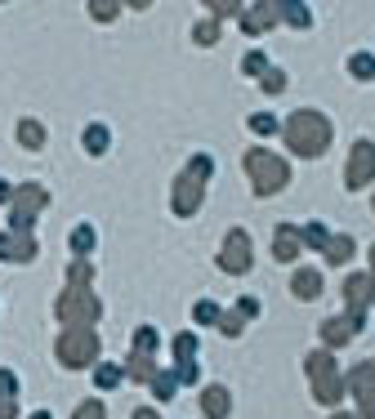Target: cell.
I'll return each instance as SVG.
<instances>
[{"label":"cell","mask_w":375,"mask_h":419,"mask_svg":"<svg viewBox=\"0 0 375 419\" xmlns=\"http://www.w3.org/2000/svg\"><path fill=\"white\" fill-rule=\"evenodd\" d=\"M299 232V245H313V250H326V241H331V232H326L322 223H308V227H295Z\"/></svg>","instance_id":"22"},{"label":"cell","mask_w":375,"mask_h":419,"mask_svg":"<svg viewBox=\"0 0 375 419\" xmlns=\"http://www.w3.org/2000/svg\"><path fill=\"white\" fill-rule=\"evenodd\" d=\"M214 174V161L205 156H192L188 161V170L179 178H174V187H170V205H174V214L179 218H192L196 210H201V196H205V178Z\"/></svg>","instance_id":"2"},{"label":"cell","mask_w":375,"mask_h":419,"mask_svg":"<svg viewBox=\"0 0 375 419\" xmlns=\"http://www.w3.org/2000/svg\"><path fill=\"white\" fill-rule=\"evenodd\" d=\"M290 294L304 299V303H313L317 294H322V272H317V268H299L295 277H290Z\"/></svg>","instance_id":"16"},{"label":"cell","mask_w":375,"mask_h":419,"mask_svg":"<svg viewBox=\"0 0 375 419\" xmlns=\"http://www.w3.org/2000/svg\"><path fill=\"white\" fill-rule=\"evenodd\" d=\"M281 14H286L290 27H308V23H313V9H308V5H281Z\"/></svg>","instance_id":"30"},{"label":"cell","mask_w":375,"mask_h":419,"mask_svg":"<svg viewBox=\"0 0 375 419\" xmlns=\"http://www.w3.org/2000/svg\"><path fill=\"white\" fill-rule=\"evenodd\" d=\"M375 178V143L371 139H358L353 143V156H349V174H344V183L358 192V187H367Z\"/></svg>","instance_id":"10"},{"label":"cell","mask_w":375,"mask_h":419,"mask_svg":"<svg viewBox=\"0 0 375 419\" xmlns=\"http://www.w3.org/2000/svg\"><path fill=\"white\" fill-rule=\"evenodd\" d=\"M371 272H375V245H371Z\"/></svg>","instance_id":"47"},{"label":"cell","mask_w":375,"mask_h":419,"mask_svg":"<svg viewBox=\"0 0 375 419\" xmlns=\"http://www.w3.org/2000/svg\"><path fill=\"white\" fill-rule=\"evenodd\" d=\"M170 375H174V384H196V379H201V366H196V361H179Z\"/></svg>","instance_id":"33"},{"label":"cell","mask_w":375,"mask_h":419,"mask_svg":"<svg viewBox=\"0 0 375 419\" xmlns=\"http://www.w3.org/2000/svg\"><path fill=\"white\" fill-rule=\"evenodd\" d=\"M14 393H18V379L9 370H0V402H14Z\"/></svg>","instance_id":"41"},{"label":"cell","mask_w":375,"mask_h":419,"mask_svg":"<svg viewBox=\"0 0 375 419\" xmlns=\"http://www.w3.org/2000/svg\"><path fill=\"white\" fill-rule=\"evenodd\" d=\"M192 321L196 326H219V303H210V299L192 303Z\"/></svg>","instance_id":"25"},{"label":"cell","mask_w":375,"mask_h":419,"mask_svg":"<svg viewBox=\"0 0 375 419\" xmlns=\"http://www.w3.org/2000/svg\"><path fill=\"white\" fill-rule=\"evenodd\" d=\"M250 259H255V250H250V232L232 227L228 241H223V250H219V268L232 272V277H241V272H250Z\"/></svg>","instance_id":"9"},{"label":"cell","mask_w":375,"mask_h":419,"mask_svg":"<svg viewBox=\"0 0 375 419\" xmlns=\"http://www.w3.org/2000/svg\"><path fill=\"white\" fill-rule=\"evenodd\" d=\"M18 143H23V147H45V130H41V121H23V125H18Z\"/></svg>","instance_id":"24"},{"label":"cell","mask_w":375,"mask_h":419,"mask_svg":"<svg viewBox=\"0 0 375 419\" xmlns=\"http://www.w3.org/2000/svg\"><path fill=\"white\" fill-rule=\"evenodd\" d=\"M121 375H130L134 384H152L156 361H152V357H143V352H130V357H125V366H121Z\"/></svg>","instance_id":"18"},{"label":"cell","mask_w":375,"mask_h":419,"mask_svg":"<svg viewBox=\"0 0 375 419\" xmlns=\"http://www.w3.org/2000/svg\"><path fill=\"white\" fill-rule=\"evenodd\" d=\"M0 419H18V406L14 402H0Z\"/></svg>","instance_id":"42"},{"label":"cell","mask_w":375,"mask_h":419,"mask_svg":"<svg viewBox=\"0 0 375 419\" xmlns=\"http://www.w3.org/2000/svg\"><path fill=\"white\" fill-rule=\"evenodd\" d=\"M367 326V312H344V317H331V321H322V339H326V352L331 348H344L349 344L353 335H358V330Z\"/></svg>","instance_id":"11"},{"label":"cell","mask_w":375,"mask_h":419,"mask_svg":"<svg viewBox=\"0 0 375 419\" xmlns=\"http://www.w3.org/2000/svg\"><path fill=\"white\" fill-rule=\"evenodd\" d=\"M273 259L277 263H295L299 259V232L290 223H277V232H273Z\"/></svg>","instance_id":"15"},{"label":"cell","mask_w":375,"mask_h":419,"mask_svg":"<svg viewBox=\"0 0 375 419\" xmlns=\"http://www.w3.org/2000/svg\"><path fill=\"white\" fill-rule=\"evenodd\" d=\"M281 134H286V147L295 152V156H322V152L331 147V121H326L322 112L299 108L295 116L281 125Z\"/></svg>","instance_id":"1"},{"label":"cell","mask_w":375,"mask_h":419,"mask_svg":"<svg viewBox=\"0 0 375 419\" xmlns=\"http://www.w3.org/2000/svg\"><path fill=\"white\" fill-rule=\"evenodd\" d=\"M344 388L358 397L362 419H375V357H371V361H362V366H353L349 375H344Z\"/></svg>","instance_id":"8"},{"label":"cell","mask_w":375,"mask_h":419,"mask_svg":"<svg viewBox=\"0 0 375 419\" xmlns=\"http://www.w3.org/2000/svg\"><path fill=\"white\" fill-rule=\"evenodd\" d=\"M72 419H108V411H103V402H94V397H90V402L77 406V415H72Z\"/></svg>","instance_id":"38"},{"label":"cell","mask_w":375,"mask_h":419,"mask_svg":"<svg viewBox=\"0 0 375 419\" xmlns=\"http://www.w3.org/2000/svg\"><path fill=\"white\" fill-rule=\"evenodd\" d=\"M246 174H250L255 196H277L281 187L290 183V165L281 156H273L268 147H250L246 152Z\"/></svg>","instance_id":"3"},{"label":"cell","mask_w":375,"mask_h":419,"mask_svg":"<svg viewBox=\"0 0 375 419\" xmlns=\"http://www.w3.org/2000/svg\"><path fill=\"white\" fill-rule=\"evenodd\" d=\"M50 205V196H45V187L41 183H27V187H18L14 192V214H9V232H18V236H32V227H36V214Z\"/></svg>","instance_id":"7"},{"label":"cell","mask_w":375,"mask_h":419,"mask_svg":"<svg viewBox=\"0 0 375 419\" xmlns=\"http://www.w3.org/2000/svg\"><path fill=\"white\" fill-rule=\"evenodd\" d=\"M268 68H273V63H268V54H259V50H250L246 63H241V72H246V76H264Z\"/></svg>","instance_id":"32"},{"label":"cell","mask_w":375,"mask_h":419,"mask_svg":"<svg viewBox=\"0 0 375 419\" xmlns=\"http://www.w3.org/2000/svg\"><path fill=\"white\" fill-rule=\"evenodd\" d=\"M196 45H214L219 41V23H214V18H205V23H196Z\"/></svg>","instance_id":"34"},{"label":"cell","mask_w":375,"mask_h":419,"mask_svg":"<svg viewBox=\"0 0 375 419\" xmlns=\"http://www.w3.org/2000/svg\"><path fill=\"white\" fill-rule=\"evenodd\" d=\"M90 14L99 18V23H108V18L121 14V5H116V0H99V5H90Z\"/></svg>","instance_id":"39"},{"label":"cell","mask_w":375,"mask_h":419,"mask_svg":"<svg viewBox=\"0 0 375 419\" xmlns=\"http://www.w3.org/2000/svg\"><path fill=\"white\" fill-rule=\"evenodd\" d=\"M250 130H255V134H273V130H281V125H277L273 112H255V116H250Z\"/></svg>","instance_id":"35"},{"label":"cell","mask_w":375,"mask_h":419,"mask_svg":"<svg viewBox=\"0 0 375 419\" xmlns=\"http://www.w3.org/2000/svg\"><path fill=\"white\" fill-rule=\"evenodd\" d=\"M228 411H232V397H228V388H219V384L201 388V415H205V419H223Z\"/></svg>","instance_id":"17"},{"label":"cell","mask_w":375,"mask_h":419,"mask_svg":"<svg viewBox=\"0 0 375 419\" xmlns=\"http://www.w3.org/2000/svg\"><path fill=\"white\" fill-rule=\"evenodd\" d=\"M308 384H313V397L322 406H340V397H344V375H340V366H335V357L331 352H308Z\"/></svg>","instance_id":"5"},{"label":"cell","mask_w":375,"mask_h":419,"mask_svg":"<svg viewBox=\"0 0 375 419\" xmlns=\"http://www.w3.org/2000/svg\"><path fill=\"white\" fill-rule=\"evenodd\" d=\"M174 357L179 361H196V335H188V330L174 335Z\"/></svg>","instance_id":"31"},{"label":"cell","mask_w":375,"mask_h":419,"mask_svg":"<svg viewBox=\"0 0 375 419\" xmlns=\"http://www.w3.org/2000/svg\"><path fill=\"white\" fill-rule=\"evenodd\" d=\"M156 344H161V339H156V330H152V326H139V330H134V352L152 357V352H156Z\"/></svg>","instance_id":"27"},{"label":"cell","mask_w":375,"mask_h":419,"mask_svg":"<svg viewBox=\"0 0 375 419\" xmlns=\"http://www.w3.org/2000/svg\"><path fill=\"white\" fill-rule=\"evenodd\" d=\"M134 419H161V415H156V411H148V406H143V411H134Z\"/></svg>","instance_id":"44"},{"label":"cell","mask_w":375,"mask_h":419,"mask_svg":"<svg viewBox=\"0 0 375 419\" xmlns=\"http://www.w3.org/2000/svg\"><path fill=\"white\" fill-rule=\"evenodd\" d=\"M241 326H246V321H241L237 312H219V330H223L228 339H241Z\"/></svg>","instance_id":"36"},{"label":"cell","mask_w":375,"mask_h":419,"mask_svg":"<svg viewBox=\"0 0 375 419\" xmlns=\"http://www.w3.org/2000/svg\"><path fill=\"white\" fill-rule=\"evenodd\" d=\"M32 419H50V415H45V411H36V415H32Z\"/></svg>","instance_id":"46"},{"label":"cell","mask_w":375,"mask_h":419,"mask_svg":"<svg viewBox=\"0 0 375 419\" xmlns=\"http://www.w3.org/2000/svg\"><path fill=\"white\" fill-rule=\"evenodd\" d=\"M232 312H237L241 321H246V317H259V299H255V294H246V299H237V308H232Z\"/></svg>","instance_id":"40"},{"label":"cell","mask_w":375,"mask_h":419,"mask_svg":"<svg viewBox=\"0 0 375 419\" xmlns=\"http://www.w3.org/2000/svg\"><path fill=\"white\" fill-rule=\"evenodd\" d=\"M349 259H353V236H331V241H326V263H331V268H344Z\"/></svg>","instance_id":"20"},{"label":"cell","mask_w":375,"mask_h":419,"mask_svg":"<svg viewBox=\"0 0 375 419\" xmlns=\"http://www.w3.org/2000/svg\"><path fill=\"white\" fill-rule=\"evenodd\" d=\"M54 312H59L63 326H85V330H94V321L103 317V303H99V294H94L90 285H68V290L59 294V303H54Z\"/></svg>","instance_id":"4"},{"label":"cell","mask_w":375,"mask_h":419,"mask_svg":"<svg viewBox=\"0 0 375 419\" xmlns=\"http://www.w3.org/2000/svg\"><path fill=\"white\" fill-rule=\"evenodd\" d=\"M241 14H246V18H241V32L259 36V32H268V27L277 23L281 5H268V0H264V5H250V9H241Z\"/></svg>","instance_id":"14"},{"label":"cell","mask_w":375,"mask_h":419,"mask_svg":"<svg viewBox=\"0 0 375 419\" xmlns=\"http://www.w3.org/2000/svg\"><path fill=\"white\" fill-rule=\"evenodd\" d=\"M5 201H14V192H9V183L0 178V205H5Z\"/></svg>","instance_id":"43"},{"label":"cell","mask_w":375,"mask_h":419,"mask_svg":"<svg viewBox=\"0 0 375 419\" xmlns=\"http://www.w3.org/2000/svg\"><path fill=\"white\" fill-rule=\"evenodd\" d=\"M81 143H85V152H90V156H103V152L112 147V134H108V125H90Z\"/></svg>","instance_id":"21"},{"label":"cell","mask_w":375,"mask_h":419,"mask_svg":"<svg viewBox=\"0 0 375 419\" xmlns=\"http://www.w3.org/2000/svg\"><path fill=\"white\" fill-rule=\"evenodd\" d=\"M331 419H358V415H349V411H340V415H331Z\"/></svg>","instance_id":"45"},{"label":"cell","mask_w":375,"mask_h":419,"mask_svg":"<svg viewBox=\"0 0 375 419\" xmlns=\"http://www.w3.org/2000/svg\"><path fill=\"white\" fill-rule=\"evenodd\" d=\"M94 241H99V232H94L90 223H77V227H72V254H77V259H90V254H94Z\"/></svg>","instance_id":"19"},{"label":"cell","mask_w":375,"mask_h":419,"mask_svg":"<svg viewBox=\"0 0 375 419\" xmlns=\"http://www.w3.org/2000/svg\"><path fill=\"white\" fill-rule=\"evenodd\" d=\"M59 361L63 366H72V370H85L99 361V335L85 326H68L59 335Z\"/></svg>","instance_id":"6"},{"label":"cell","mask_w":375,"mask_h":419,"mask_svg":"<svg viewBox=\"0 0 375 419\" xmlns=\"http://www.w3.org/2000/svg\"><path fill=\"white\" fill-rule=\"evenodd\" d=\"M259 90H264V94H281V90H286V72H281V68H268L264 76H259Z\"/></svg>","instance_id":"29"},{"label":"cell","mask_w":375,"mask_h":419,"mask_svg":"<svg viewBox=\"0 0 375 419\" xmlns=\"http://www.w3.org/2000/svg\"><path fill=\"white\" fill-rule=\"evenodd\" d=\"M174 388H179V384H174V375H170V370H156V375H152V393L161 397V402H170V397H174Z\"/></svg>","instance_id":"28"},{"label":"cell","mask_w":375,"mask_h":419,"mask_svg":"<svg viewBox=\"0 0 375 419\" xmlns=\"http://www.w3.org/2000/svg\"><path fill=\"white\" fill-rule=\"evenodd\" d=\"M121 379H125V375H121V366H112V361H94V384H99V388H116Z\"/></svg>","instance_id":"23"},{"label":"cell","mask_w":375,"mask_h":419,"mask_svg":"<svg viewBox=\"0 0 375 419\" xmlns=\"http://www.w3.org/2000/svg\"><path fill=\"white\" fill-rule=\"evenodd\" d=\"M0 259L32 263L36 259V241H32V236H18V232H0Z\"/></svg>","instance_id":"13"},{"label":"cell","mask_w":375,"mask_h":419,"mask_svg":"<svg viewBox=\"0 0 375 419\" xmlns=\"http://www.w3.org/2000/svg\"><path fill=\"white\" fill-rule=\"evenodd\" d=\"M349 72L358 76V81H375V54H353V59H349Z\"/></svg>","instance_id":"26"},{"label":"cell","mask_w":375,"mask_h":419,"mask_svg":"<svg viewBox=\"0 0 375 419\" xmlns=\"http://www.w3.org/2000/svg\"><path fill=\"white\" fill-rule=\"evenodd\" d=\"M90 259H77V263H72V268H68V285H90Z\"/></svg>","instance_id":"37"},{"label":"cell","mask_w":375,"mask_h":419,"mask_svg":"<svg viewBox=\"0 0 375 419\" xmlns=\"http://www.w3.org/2000/svg\"><path fill=\"white\" fill-rule=\"evenodd\" d=\"M344 303L353 312H367L375 303V272H349L344 277Z\"/></svg>","instance_id":"12"}]
</instances>
